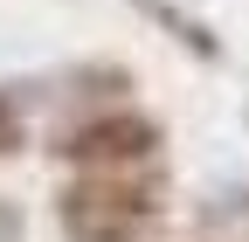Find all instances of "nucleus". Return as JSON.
I'll use <instances>...</instances> for the list:
<instances>
[{
  "instance_id": "obj_1",
  "label": "nucleus",
  "mask_w": 249,
  "mask_h": 242,
  "mask_svg": "<svg viewBox=\"0 0 249 242\" xmlns=\"http://www.w3.org/2000/svg\"><path fill=\"white\" fill-rule=\"evenodd\" d=\"M173 215L166 173H70L55 187V235L62 242H160Z\"/></svg>"
},
{
  "instance_id": "obj_2",
  "label": "nucleus",
  "mask_w": 249,
  "mask_h": 242,
  "mask_svg": "<svg viewBox=\"0 0 249 242\" xmlns=\"http://www.w3.org/2000/svg\"><path fill=\"white\" fill-rule=\"evenodd\" d=\"M49 153L70 173H145L166 153V125L139 104H90L55 132Z\"/></svg>"
},
{
  "instance_id": "obj_3",
  "label": "nucleus",
  "mask_w": 249,
  "mask_h": 242,
  "mask_svg": "<svg viewBox=\"0 0 249 242\" xmlns=\"http://www.w3.org/2000/svg\"><path fill=\"white\" fill-rule=\"evenodd\" d=\"M132 14H145L152 28H160L166 42H180V49H194L201 63H222V42H214V28L208 21H194L180 7V0H132Z\"/></svg>"
},
{
  "instance_id": "obj_4",
  "label": "nucleus",
  "mask_w": 249,
  "mask_h": 242,
  "mask_svg": "<svg viewBox=\"0 0 249 242\" xmlns=\"http://www.w3.org/2000/svg\"><path fill=\"white\" fill-rule=\"evenodd\" d=\"M70 90H76V97H104V104H132L124 90H139V83H132V69L97 63V69H76V76H70Z\"/></svg>"
},
{
  "instance_id": "obj_5",
  "label": "nucleus",
  "mask_w": 249,
  "mask_h": 242,
  "mask_svg": "<svg viewBox=\"0 0 249 242\" xmlns=\"http://www.w3.org/2000/svg\"><path fill=\"white\" fill-rule=\"evenodd\" d=\"M21 145H28V111L14 90H0V159H14Z\"/></svg>"
},
{
  "instance_id": "obj_6",
  "label": "nucleus",
  "mask_w": 249,
  "mask_h": 242,
  "mask_svg": "<svg viewBox=\"0 0 249 242\" xmlns=\"http://www.w3.org/2000/svg\"><path fill=\"white\" fill-rule=\"evenodd\" d=\"M0 242H28V222H21V207L0 194Z\"/></svg>"
}]
</instances>
